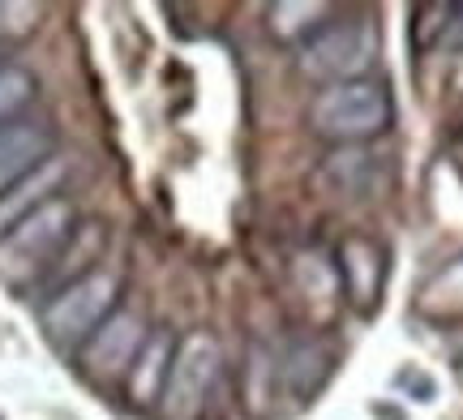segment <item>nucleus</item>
I'll return each instance as SVG.
<instances>
[{
	"label": "nucleus",
	"instance_id": "f257e3e1",
	"mask_svg": "<svg viewBox=\"0 0 463 420\" xmlns=\"http://www.w3.org/2000/svg\"><path fill=\"white\" fill-rule=\"evenodd\" d=\"M78 228H82V215L69 198H52L34 215L14 223L0 236V284L17 292L43 287Z\"/></svg>",
	"mask_w": 463,
	"mask_h": 420
},
{
	"label": "nucleus",
	"instance_id": "f03ea898",
	"mask_svg": "<svg viewBox=\"0 0 463 420\" xmlns=\"http://www.w3.org/2000/svg\"><path fill=\"white\" fill-rule=\"evenodd\" d=\"M391 125H395V103L378 78L322 86L309 103V129L331 146H364Z\"/></svg>",
	"mask_w": 463,
	"mask_h": 420
},
{
	"label": "nucleus",
	"instance_id": "7ed1b4c3",
	"mask_svg": "<svg viewBox=\"0 0 463 420\" xmlns=\"http://www.w3.org/2000/svg\"><path fill=\"white\" fill-rule=\"evenodd\" d=\"M116 309H120V275L95 266L90 275L65 284L61 292H52L43 309H39V326H43L52 348L78 352Z\"/></svg>",
	"mask_w": 463,
	"mask_h": 420
},
{
	"label": "nucleus",
	"instance_id": "20e7f679",
	"mask_svg": "<svg viewBox=\"0 0 463 420\" xmlns=\"http://www.w3.org/2000/svg\"><path fill=\"white\" fill-rule=\"evenodd\" d=\"M378 56H382V39L369 17H339V22L331 17L314 39H305L297 48V69L322 86H344L369 78Z\"/></svg>",
	"mask_w": 463,
	"mask_h": 420
},
{
	"label": "nucleus",
	"instance_id": "39448f33",
	"mask_svg": "<svg viewBox=\"0 0 463 420\" xmlns=\"http://www.w3.org/2000/svg\"><path fill=\"white\" fill-rule=\"evenodd\" d=\"M219 373H223V348L211 331H194V335L176 339V356H172V369H167L164 395L155 416L159 420H202L211 395L219 387Z\"/></svg>",
	"mask_w": 463,
	"mask_h": 420
},
{
	"label": "nucleus",
	"instance_id": "423d86ee",
	"mask_svg": "<svg viewBox=\"0 0 463 420\" xmlns=\"http://www.w3.org/2000/svg\"><path fill=\"white\" fill-rule=\"evenodd\" d=\"M146 335L150 331H146V322H142V313H133V309L120 304L112 318L103 322L99 331L73 352L78 356V369H82L95 387H116V382L125 387V378H129Z\"/></svg>",
	"mask_w": 463,
	"mask_h": 420
},
{
	"label": "nucleus",
	"instance_id": "0eeeda50",
	"mask_svg": "<svg viewBox=\"0 0 463 420\" xmlns=\"http://www.w3.org/2000/svg\"><path fill=\"white\" fill-rule=\"evenodd\" d=\"M52 154H56V137L43 120H14V125H0V198L26 181L34 168H43Z\"/></svg>",
	"mask_w": 463,
	"mask_h": 420
},
{
	"label": "nucleus",
	"instance_id": "6e6552de",
	"mask_svg": "<svg viewBox=\"0 0 463 420\" xmlns=\"http://www.w3.org/2000/svg\"><path fill=\"white\" fill-rule=\"evenodd\" d=\"M172 356H176V335L172 331H150L142 352L133 360L129 378H125V399H129L137 412H155L159 407V395H164L167 369H172Z\"/></svg>",
	"mask_w": 463,
	"mask_h": 420
},
{
	"label": "nucleus",
	"instance_id": "1a4fd4ad",
	"mask_svg": "<svg viewBox=\"0 0 463 420\" xmlns=\"http://www.w3.org/2000/svg\"><path fill=\"white\" fill-rule=\"evenodd\" d=\"M339 275H344L347 301L356 309H373L386 284V253L369 236H347L339 245Z\"/></svg>",
	"mask_w": 463,
	"mask_h": 420
},
{
	"label": "nucleus",
	"instance_id": "9d476101",
	"mask_svg": "<svg viewBox=\"0 0 463 420\" xmlns=\"http://www.w3.org/2000/svg\"><path fill=\"white\" fill-rule=\"evenodd\" d=\"M65 181H69V163L61 154H52L43 168H34L26 181H17V185L0 198V236L9 232L14 223H22L26 215H34L43 202L61 198V185H65Z\"/></svg>",
	"mask_w": 463,
	"mask_h": 420
},
{
	"label": "nucleus",
	"instance_id": "9b49d317",
	"mask_svg": "<svg viewBox=\"0 0 463 420\" xmlns=\"http://www.w3.org/2000/svg\"><path fill=\"white\" fill-rule=\"evenodd\" d=\"M266 22H270V34L279 43H292L300 48L305 39H314L326 22H331V5H314V0H283V5H270L266 9Z\"/></svg>",
	"mask_w": 463,
	"mask_h": 420
},
{
	"label": "nucleus",
	"instance_id": "f8f14e48",
	"mask_svg": "<svg viewBox=\"0 0 463 420\" xmlns=\"http://www.w3.org/2000/svg\"><path fill=\"white\" fill-rule=\"evenodd\" d=\"M34 73L26 65H14V61H5L0 65V125H14L22 120V112L34 103Z\"/></svg>",
	"mask_w": 463,
	"mask_h": 420
},
{
	"label": "nucleus",
	"instance_id": "ddd939ff",
	"mask_svg": "<svg viewBox=\"0 0 463 420\" xmlns=\"http://www.w3.org/2000/svg\"><path fill=\"white\" fill-rule=\"evenodd\" d=\"M326 176H335V185H344L347 193H364L369 176H378V159L364 154V146H339L326 159Z\"/></svg>",
	"mask_w": 463,
	"mask_h": 420
},
{
	"label": "nucleus",
	"instance_id": "4468645a",
	"mask_svg": "<svg viewBox=\"0 0 463 420\" xmlns=\"http://www.w3.org/2000/svg\"><path fill=\"white\" fill-rule=\"evenodd\" d=\"M39 22H43V5H34V0H0V43L31 39Z\"/></svg>",
	"mask_w": 463,
	"mask_h": 420
},
{
	"label": "nucleus",
	"instance_id": "2eb2a0df",
	"mask_svg": "<svg viewBox=\"0 0 463 420\" xmlns=\"http://www.w3.org/2000/svg\"><path fill=\"white\" fill-rule=\"evenodd\" d=\"M459 86H463V69H459Z\"/></svg>",
	"mask_w": 463,
	"mask_h": 420
}]
</instances>
